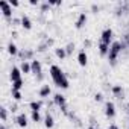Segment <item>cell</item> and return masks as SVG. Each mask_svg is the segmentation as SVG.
<instances>
[{"label":"cell","mask_w":129,"mask_h":129,"mask_svg":"<svg viewBox=\"0 0 129 129\" xmlns=\"http://www.w3.org/2000/svg\"><path fill=\"white\" fill-rule=\"evenodd\" d=\"M50 75H52V78H53V81H55V84H56L58 87H62V88H67V87H69V81H67V78L64 76V73H62L56 66H52V69H50Z\"/></svg>","instance_id":"1"},{"label":"cell","mask_w":129,"mask_h":129,"mask_svg":"<svg viewBox=\"0 0 129 129\" xmlns=\"http://www.w3.org/2000/svg\"><path fill=\"white\" fill-rule=\"evenodd\" d=\"M114 114H115L114 105H112L111 102H108V103H106V115H108V117H114Z\"/></svg>","instance_id":"5"},{"label":"cell","mask_w":129,"mask_h":129,"mask_svg":"<svg viewBox=\"0 0 129 129\" xmlns=\"http://www.w3.org/2000/svg\"><path fill=\"white\" fill-rule=\"evenodd\" d=\"M78 59H79L81 66H85V64H87V55H85V52H81L79 56H78Z\"/></svg>","instance_id":"8"},{"label":"cell","mask_w":129,"mask_h":129,"mask_svg":"<svg viewBox=\"0 0 129 129\" xmlns=\"http://www.w3.org/2000/svg\"><path fill=\"white\" fill-rule=\"evenodd\" d=\"M12 96H14V99H17V100H18V99L21 97V94H20V93H18L17 90H12Z\"/></svg>","instance_id":"22"},{"label":"cell","mask_w":129,"mask_h":129,"mask_svg":"<svg viewBox=\"0 0 129 129\" xmlns=\"http://www.w3.org/2000/svg\"><path fill=\"white\" fill-rule=\"evenodd\" d=\"M21 70H23L24 73H27V72L30 70V67H29V64H26V62H23V64H21Z\"/></svg>","instance_id":"19"},{"label":"cell","mask_w":129,"mask_h":129,"mask_svg":"<svg viewBox=\"0 0 129 129\" xmlns=\"http://www.w3.org/2000/svg\"><path fill=\"white\" fill-rule=\"evenodd\" d=\"M11 5H14V6H17V5H18V2H17V0H11Z\"/></svg>","instance_id":"26"},{"label":"cell","mask_w":129,"mask_h":129,"mask_svg":"<svg viewBox=\"0 0 129 129\" xmlns=\"http://www.w3.org/2000/svg\"><path fill=\"white\" fill-rule=\"evenodd\" d=\"M127 106H129V105H127Z\"/></svg>","instance_id":"29"},{"label":"cell","mask_w":129,"mask_h":129,"mask_svg":"<svg viewBox=\"0 0 129 129\" xmlns=\"http://www.w3.org/2000/svg\"><path fill=\"white\" fill-rule=\"evenodd\" d=\"M32 70L38 75V78H41V64L38 61H34L32 62Z\"/></svg>","instance_id":"4"},{"label":"cell","mask_w":129,"mask_h":129,"mask_svg":"<svg viewBox=\"0 0 129 129\" xmlns=\"http://www.w3.org/2000/svg\"><path fill=\"white\" fill-rule=\"evenodd\" d=\"M11 79L15 82V81H20V70L18 69H12L11 72Z\"/></svg>","instance_id":"7"},{"label":"cell","mask_w":129,"mask_h":129,"mask_svg":"<svg viewBox=\"0 0 129 129\" xmlns=\"http://www.w3.org/2000/svg\"><path fill=\"white\" fill-rule=\"evenodd\" d=\"M88 129H94V127H88Z\"/></svg>","instance_id":"28"},{"label":"cell","mask_w":129,"mask_h":129,"mask_svg":"<svg viewBox=\"0 0 129 129\" xmlns=\"http://www.w3.org/2000/svg\"><path fill=\"white\" fill-rule=\"evenodd\" d=\"M56 55H58L59 58H64V56H66V50H64V49H58V50H56Z\"/></svg>","instance_id":"20"},{"label":"cell","mask_w":129,"mask_h":129,"mask_svg":"<svg viewBox=\"0 0 129 129\" xmlns=\"http://www.w3.org/2000/svg\"><path fill=\"white\" fill-rule=\"evenodd\" d=\"M118 52H120V43H114L112 47H111V50H109V61H111V62L115 61Z\"/></svg>","instance_id":"2"},{"label":"cell","mask_w":129,"mask_h":129,"mask_svg":"<svg viewBox=\"0 0 129 129\" xmlns=\"http://www.w3.org/2000/svg\"><path fill=\"white\" fill-rule=\"evenodd\" d=\"M17 121H18V124L20 126H26L27 124V121H26V115H18V118H17Z\"/></svg>","instance_id":"12"},{"label":"cell","mask_w":129,"mask_h":129,"mask_svg":"<svg viewBox=\"0 0 129 129\" xmlns=\"http://www.w3.org/2000/svg\"><path fill=\"white\" fill-rule=\"evenodd\" d=\"M0 6L3 8V14H5L6 17H9V15H11V8H9V5H8L6 2H0Z\"/></svg>","instance_id":"6"},{"label":"cell","mask_w":129,"mask_h":129,"mask_svg":"<svg viewBox=\"0 0 129 129\" xmlns=\"http://www.w3.org/2000/svg\"><path fill=\"white\" fill-rule=\"evenodd\" d=\"M55 102H56L58 105H62V106H64L66 99H64V96H61V94H56V96H55Z\"/></svg>","instance_id":"10"},{"label":"cell","mask_w":129,"mask_h":129,"mask_svg":"<svg viewBox=\"0 0 129 129\" xmlns=\"http://www.w3.org/2000/svg\"><path fill=\"white\" fill-rule=\"evenodd\" d=\"M21 23H23V26H24L26 29H30V26H32V24H30V20H29L27 17H23V20H21Z\"/></svg>","instance_id":"13"},{"label":"cell","mask_w":129,"mask_h":129,"mask_svg":"<svg viewBox=\"0 0 129 129\" xmlns=\"http://www.w3.org/2000/svg\"><path fill=\"white\" fill-rule=\"evenodd\" d=\"M32 118H34L35 121H40V118H41V117H40L38 111H34V112H32Z\"/></svg>","instance_id":"21"},{"label":"cell","mask_w":129,"mask_h":129,"mask_svg":"<svg viewBox=\"0 0 129 129\" xmlns=\"http://www.w3.org/2000/svg\"><path fill=\"white\" fill-rule=\"evenodd\" d=\"M2 118H3V120L6 118V111H5V109H2Z\"/></svg>","instance_id":"25"},{"label":"cell","mask_w":129,"mask_h":129,"mask_svg":"<svg viewBox=\"0 0 129 129\" xmlns=\"http://www.w3.org/2000/svg\"><path fill=\"white\" fill-rule=\"evenodd\" d=\"M120 91H121V88H120V87H114V93H115V94H118Z\"/></svg>","instance_id":"23"},{"label":"cell","mask_w":129,"mask_h":129,"mask_svg":"<svg viewBox=\"0 0 129 129\" xmlns=\"http://www.w3.org/2000/svg\"><path fill=\"white\" fill-rule=\"evenodd\" d=\"M40 94H41L43 97H46V96H49V94H50V88H49V85H44V87L41 88V91H40Z\"/></svg>","instance_id":"11"},{"label":"cell","mask_w":129,"mask_h":129,"mask_svg":"<svg viewBox=\"0 0 129 129\" xmlns=\"http://www.w3.org/2000/svg\"><path fill=\"white\" fill-rule=\"evenodd\" d=\"M73 49H75V46H73V44H70V46H69V47H67V52H72V50H73Z\"/></svg>","instance_id":"24"},{"label":"cell","mask_w":129,"mask_h":129,"mask_svg":"<svg viewBox=\"0 0 129 129\" xmlns=\"http://www.w3.org/2000/svg\"><path fill=\"white\" fill-rule=\"evenodd\" d=\"M99 49H100V53H102V55H105V53L108 52V44H105V43H102Z\"/></svg>","instance_id":"14"},{"label":"cell","mask_w":129,"mask_h":129,"mask_svg":"<svg viewBox=\"0 0 129 129\" xmlns=\"http://www.w3.org/2000/svg\"><path fill=\"white\" fill-rule=\"evenodd\" d=\"M111 37H112V32H111V29H106V30L102 34V43L108 44V43L111 41Z\"/></svg>","instance_id":"3"},{"label":"cell","mask_w":129,"mask_h":129,"mask_svg":"<svg viewBox=\"0 0 129 129\" xmlns=\"http://www.w3.org/2000/svg\"><path fill=\"white\" fill-rule=\"evenodd\" d=\"M108 129H118V127H117V126H115V124H111V126H109V127H108Z\"/></svg>","instance_id":"27"},{"label":"cell","mask_w":129,"mask_h":129,"mask_svg":"<svg viewBox=\"0 0 129 129\" xmlns=\"http://www.w3.org/2000/svg\"><path fill=\"white\" fill-rule=\"evenodd\" d=\"M12 85H14V90H17V91H18V90L21 88V85H23V82H21V79H20V81H15V82H14Z\"/></svg>","instance_id":"16"},{"label":"cell","mask_w":129,"mask_h":129,"mask_svg":"<svg viewBox=\"0 0 129 129\" xmlns=\"http://www.w3.org/2000/svg\"><path fill=\"white\" fill-rule=\"evenodd\" d=\"M40 106H41V105H40L38 102H32V103H30V108H32V111H38V109H40Z\"/></svg>","instance_id":"17"},{"label":"cell","mask_w":129,"mask_h":129,"mask_svg":"<svg viewBox=\"0 0 129 129\" xmlns=\"http://www.w3.org/2000/svg\"><path fill=\"white\" fill-rule=\"evenodd\" d=\"M8 50H9V53H12V55H15V53H17V47H15L14 44H9Z\"/></svg>","instance_id":"18"},{"label":"cell","mask_w":129,"mask_h":129,"mask_svg":"<svg viewBox=\"0 0 129 129\" xmlns=\"http://www.w3.org/2000/svg\"><path fill=\"white\" fill-rule=\"evenodd\" d=\"M46 126H47V127H52V126H53V118H52L50 115L46 117Z\"/></svg>","instance_id":"15"},{"label":"cell","mask_w":129,"mask_h":129,"mask_svg":"<svg viewBox=\"0 0 129 129\" xmlns=\"http://www.w3.org/2000/svg\"><path fill=\"white\" fill-rule=\"evenodd\" d=\"M85 21H87V15H85V14H81V17H79V20H78L76 26H78V27H82Z\"/></svg>","instance_id":"9"}]
</instances>
